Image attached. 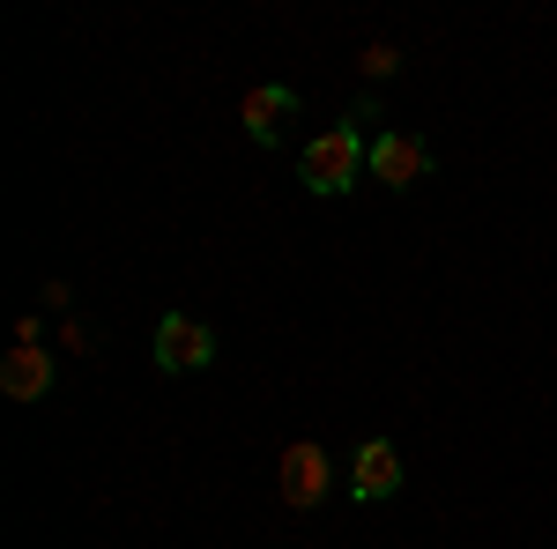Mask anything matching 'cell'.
I'll list each match as a JSON object with an SVG mask.
<instances>
[{"label":"cell","instance_id":"cell-1","mask_svg":"<svg viewBox=\"0 0 557 549\" xmlns=\"http://www.w3.org/2000/svg\"><path fill=\"white\" fill-rule=\"evenodd\" d=\"M357 120H364V112H357ZM357 120H343V127H327V134H312V141H305V157H298L305 194L335 201V194H349V186L364 178V164H372V141H364V127H357Z\"/></svg>","mask_w":557,"mask_h":549},{"label":"cell","instance_id":"cell-8","mask_svg":"<svg viewBox=\"0 0 557 549\" xmlns=\"http://www.w3.org/2000/svg\"><path fill=\"white\" fill-rule=\"evenodd\" d=\"M357 67L380 83V75H394V67H401V52H394V45H364V60H357Z\"/></svg>","mask_w":557,"mask_h":549},{"label":"cell","instance_id":"cell-3","mask_svg":"<svg viewBox=\"0 0 557 549\" xmlns=\"http://www.w3.org/2000/svg\"><path fill=\"white\" fill-rule=\"evenodd\" d=\"M372 178H380V186H394V194H409V186H417V178H424L431 171V141H417V134H372Z\"/></svg>","mask_w":557,"mask_h":549},{"label":"cell","instance_id":"cell-2","mask_svg":"<svg viewBox=\"0 0 557 549\" xmlns=\"http://www.w3.org/2000/svg\"><path fill=\"white\" fill-rule=\"evenodd\" d=\"M275 490H283V512L327 506V490H335V467H327V453H320V438H290V446H283Z\"/></svg>","mask_w":557,"mask_h":549},{"label":"cell","instance_id":"cell-7","mask_svg":"<svg viewBox=\"0 0 557 549\" xmlns=\"http://www.w3.org/2000/svg\"><path fill=\"white\" fill-rule=\"evenodd\" d=\"M52 379H60V372H52V357H45L38 341H15V349L0 357V394H8V401H45Z\"/></svg>","mask_w":557,"mask_h":549},{"label":"cell","instance_id":"cell-4","mask_svg":"<svg viewBox=\"0 0 557 549\" xmlns=\"http://www.w3.org/2000/svg\"><path fill=\"white\" fill-rule=\"evenodd\" d=\"M394 490H401V446H394V438H364L357 461H349V498H357V506H380Z\"/></svg>","mask_w":557,"mask_h":549},{"label":"cell","instance_id":"cell-6","mask_svg":"<svg viewBox=\"0 0 557 549\" xmlns=\"http://www.w3.org/2000/svg\"><path fill=\"white\" fill-rule=\"evenodd\" d=\"M298 112V89L290 83H253L246 97H238V120H246V134H253L260 149L268 141H283V120Z\"/></svg>","mask_w":557,"mask_h":549},{"label":"cell","instance_id":"cell-5","mask_svg":"<svg viewBox=\"0 0 557 549\" xmlns=\"http://www.w3.org/2000/svg\"><path fill=\"white\" fill-rule=\"evenodd\" d=\"M209 357H215V335L194 312H164V320H157V364H164V372H201Z\"/></svg>","mask_w":557,"mask_h":549}]
</instances>
